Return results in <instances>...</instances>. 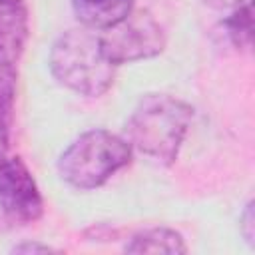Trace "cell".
I'll return each mask as SVG.
<instances>
[{
  "instance_id": "obj_1",
  "label": "cell",
  "mask_w": 255,
  "mask_h": 255,
  "mask_svg": "<svg viewBox=\"0 0 255 255\" xmlns=\"http://www.w3.org/2000/svg\"><path fill=\"white\" fill-rule=\"evenodd\" d=\"M193 122V108L169 94H145L126 122V139L145 157L171 165Z\"/></svg>"
},
{
  "instance_id": "obj_2",
  "label": "cell",
  "mask_w": 255,
  "mask_h": 255,
  "mask_svg": "<svg viewBox=\"0 0 255 255\" xmlns=\"http://www.w3.org/2000/svg\"><path fill=\"white\" fill-rule=\"evenodd\" d=\"M48 68L60 86L78 96L100 98L114 86L118 66L104 56L100 34L82 26L62 32L54 40Z\"/></svg>"
},
{
  "instance_id": "obj_3",
  "label": "cell",
  "mask_w": 255,
  "mask_h": 255,
  "mask_svg": "<svg viewBox=\"0 0 255 255\" xmlns=\"http://www.w3.org/2000/svg\"><path fill=\"white\" fill-rule=\"evenodd\" d=\"M129 141L108 129L80 133L58 157L60 177L74 189H98L131 161Z\"/></svg>"
},
{
  "instance_id": "obj_4",
  "label": "cell",
  "mask_w": 255,
  "mask_h": 255,
  "mask_svg": "<svg viewBox=\"0 0 255 255\" xmlns=\"http://www.w3.org/2000/svg\"><path fill=\"white\" fill-rule=\"evenodd\" d=\"M100 44L104 56L114 66H122L159 56L165 50L167 36L147 10H131L118 24L102 30Z\"/></svg>"
},
{
  "instance_id": "obj_5",
  "label": "cell",
  "mask_w": 255,
  "mask_h": 255,
  "mask_svg": "<svg viewBox=\"0 0 255 255\" xmlns=\"http://www.w3.org/2000/svg\"><path fill=\"white\" fill-rule=\"evenodd\" d=\"M0 209L20 223H34L44 213V197L22 157L0 147Z\"/></svg>"
},
{
  "instance_id": "obj_6",
  "label": "cell",
  "mask_w": 255,
  "mask_h": 255,
  "mask_svg": "<svg viewBox=\"0 0 255 255\" xmlns=\"http://www.w3.org/2000/svg\"><path fill=\"white\" fill-rule=\"evenodd\" d=\"M30 34V14L26 0H0V62L20 60Z\"/></svg>"
},
{
  "instance_id": "obj_7",
  "label": "cell",
  "mask_w": 255,
  "mask_h": 255,
  "mask_svg": "<svg viewBox=\"0 0 255 255\" xmlns=\"http://www.w3.org/2000/svg\"><path fill=\"white\" fill-rule=\"evenodd\" d=\"M135 0H72L78 22L90 30H106L133 10Z\"/></svg>"
},
{
  "instance_id": "obj_8",
  "label": "cell",
  "mask_w": 255,
  "mask_h": 255,
  "mask_svg": "<svg viewBox=\"0 0 255 255\" xmlns=\"http://www.w3.org/2000/svg\"><path fill=\"white\" fill-rule=\"evenodd\" d=\"M126 253H167V255H181L187 253L185 239L179 231L169 227H147L129 237L124 245Z\"/></svg>"
},
{
  "instance_id": "obj_9",
  "label": "cell",
  "mask_w": 255,
  "mask_h": 255,
  "mask_svg": "<svg viewBox=\"0 0 255 255\" xmlns=\"http://www.w3.org/2000/svg\"><path fill=\"white\" fill-rule=\"evenodd\" d=\"M16 84L18 72L14 64L0 62V147L6 149L14 126V106H16Z\"/></svg>"
},
{
  "instance_id": "obj_10",
  "label": "cell",
  "mask_w": 255,
  "mask_h": 255,
  "mask_svg": "<svg viewBox=\"0 0 255 255\" xmlns=\"http://www.w3.org/2000/svg\"><path fill=\"white\" fill-rule=\"evenodd\" d=\"M231 44L239 50L251 48V0H243L231 8V14L223 20Z\"/></svg>"
},
{
  "instance_id": "obj_11",
  "label": "cell",
  "mask_w": 255,
  "mask_h": 255,
  "mask_svg": "<svg viewBox=\"0 0 255 255\" xmlns=\"http://www.w3.org/2000/svg\"><path fill=\"white\" fill-rule=\"evenodd\" d=\"M239 233L243 235V239L253 245V237H255V211H253V201H249L243 209V213L239 215Z\"/></svg>"
},
{
  "instance_id": "obj_12",
  "label": "cell",
  "mask_w": 255,
  "mask_h": 255,
  "mask_svg": "<svg viewBox=\"0 0 255 255\" xmlns=\"http://www.w3.org/2000/svg\"><path fill=\"white\" fill-rule=\"evenodd\" d=\"M50 251H56L54 247L50 245H42V243H20L16 247H12V253H50Z\"/></svg>"
},
{
  "instance_id": "obj_13",
  "label": "cell",
  "mask_w": 255,
  "mask_h": 255,
  "mask_svg": "<svg viewBox=\"0 0 255 255\" xmlns=\"http://www.w3.org/2000/svg\"><path fill=\"white\" fill-rule=\"evenodd\" d=\"M201 2L211 6V8H215V10H231L233 6H237L243 0H201Z\"/></svg>"
}]
</instances>
